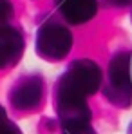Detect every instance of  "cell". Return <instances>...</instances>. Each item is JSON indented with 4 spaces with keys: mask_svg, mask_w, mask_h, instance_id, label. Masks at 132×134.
<instances>
[{
    "mask_svg": "<svg viewBox=\"0 0 132 134\" xmlns=\"http://www.w3.org/2000/svg\"><path fill=\"white\" fill-rule=\"evenodd\" d=\"M54 105L60 116L62 127L71 125H82L90 121V109L87 105V96H83L80 91H76L65 78L62 76L58 80L56 92H54Z\"/></svg>",
    "mask_w": 132,
    "mask_h": 134,
    "instance_id": "1",
    "label": "cell"
},
{
    "mask_svg": "<svg viewBox=\"0 0 132 134\" xmlns=\"http://www.w3.org/2000/svg\"><path fill=\"white\" fill-rule=\"evenodd\" d=\"M103 91L110 102L119 107H129L132 103V71L129 53L116 54L110 60L109 85Z\"/></svg>",
    "mask_w": 132,
    "mask_h": 134,
    "instance_id": "2",
    "label": "cell"
},
{
    "mask_svg": "<svg viewBox=\"0 0 132 134\" xmlns=\"http://www.w3.org/2000/svg\"><path fill=\"white\" fill-rule=\"evenodd\" d=\"M72 33L67 29L65 25H60V24L49 22L44 24L40 29H38V35H36V51L42 58L47 60H62L65 58L72 47Z\"/></svg>",
    "mask_w": 132,
    "mask_h": 134,
    "instance_id": "3",
    "label": "cell"
},
{
    "mask_svg": "<svg viewBox=\"0 0 132 134\" xmlns=\"http://www.w3.org/2000/svg\"><path fill=\"white\" fill-rule=\"evenodd\" d=\"M64 78L76 91H80L83 96H90L101 87L103 74L96 62L87 60V58H80L69 65Z\"/></svg>",
    "mask_w": 132,
    "mask_h": 134,
    "instance_id": "4",
    "label": "cell"
},
{
    "mask_svg": "<svg viewBox=\"0 0 132 134\" xmlns=\"http://www.w3.org/2000/svg\"><path fill=\"white\" fill-rule=\"evenodd\" d=\"M44 98V80L40 76L22 78L9 94L11 105L18 111H33L42 103Z\"/></svg>",
    "mask_w": 132,
    "mask_h": 134,
    "instance_id": "5",
    "label": "cell"
},
{
    "mask_svg": "<svg viewBox=\"0 0 132 134\" xmlns=\"http://www.w3.org/2000/svg\"><path fill=\"white\" fill-rule=\"evenodd\" d=\"M24 53V38L18 29L0 25V69L13 65Z\"/></svg>",
    "mask_w": 132,
    "mask_h": 134,
    "instance_id": "6",
    "label": "cell"
},
{
    "mask_svg": "<svg viewBox=\"0 0 132 134\" xmlns=\"http://www.w3.org/2000/svg\"><path fill=\"white\" fill-rule=\"evenodd\" d=\"M56 5L64 18L74 25L89 22L98 11L96 0H56Z\"/></svg>",
    "mask_w": 132,
    "mask_h": 134,
    "instance_id": "7",
    "label": "cell"
},
{
    "mask_svg": "<svg viewBox=\"0 0 132 134\" xmlns=\"http://www.w3.org/2000/svg\"><path fill=\"white\" fill-rule=\"evenodd\" d=\"M64 134H96L94 129L89 123H82V125H71V127H62Z\"/></svg>",
    "mask_w": 132,
    "mask_h": 134,
    "instance_id": "8",
    "label": "cell"
},
{
    "mask_svg": "<svg viewBox=\"0 0 132 134\" xmlns=\"http://www.w3.org/2000/svg\"><path fill=\"white\" fill-rule=\"evenodd\" d=\"M0 134H22V132L15 123H11L9 120H4V121H0Z\"/></svg>",
    "mask_w": 132,
    "mask_h": 134,
    "instance_id": "9",
    "label": "cell"
},
{
    "mask_svg": "<svg viewBox=\"0 0 132 134\" xmlns=\"http://www.w3.org/2000/svg\"><path fill=\"white\" fill-rule=\"evenodd\" d=\"M13 15V5L9 0H0V20H7Z\"/></svg>",
    "mask_w": 132,
    "mask_h": 134,
    "instance_id": "10",
    "label": "cell"
},
{
    "mask_svg": "<svg viewBox=\"0 0 132 134\" xmlns=\"http://www.w3.org/2000/svg\"><path fill=\"white\" fill-rule=\"evenodd\" d=\"M114 5H127V4H130V0H110Z\"/></svg>",
    "mask_w": 132,
    "mask_h": 134,
    "instance_id": "11",
    "label": "cell"
},
{
    "mask_svg": "<svg viewBox=\"0 0 132 134\" xmlns=\"http://www.w3.org/2000/svg\"><path fill=\"white\" fill-rule=\"evenodd\" d=\"M4 120H7V118H5V111H4V107L0 105V121H4Z\"/></svg>",
    "mask_w": 132,
    "mask_h": 134,
    "instance_id": "12",
    "label": "cell"
}]
</instances>
